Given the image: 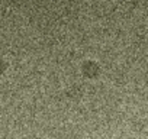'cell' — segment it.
<instances>
[]
</instances>
